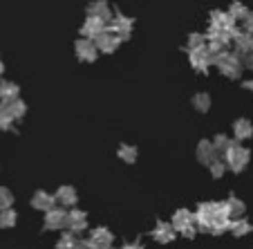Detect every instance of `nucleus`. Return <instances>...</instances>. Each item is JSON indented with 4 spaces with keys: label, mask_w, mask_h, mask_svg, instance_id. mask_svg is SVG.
Instances as JSON below:
<instances>
[{
    "label": "nucleus",
    "mask_w": 253,
    "mask_h": 249,
    "mask_svg": "<svg viewBox=\"0 0 253 249\" xmlns=\"http://www.w3.org/2000/svg\"><path fill=\"white\" fill-rule=\"evenodd\" d=\"M217 67L222 70V74H226V77L231 79H238L240 72H242V58L238 56V54H220L217 56Z\"/></svg>",
    "instance_id": "obj_1"
},
{
    "label": "nucleus",
    "mask_w": 253,
    "mask_h": 249,
    "mask_svg": "<svg viewBox=\"0 0 253 249\" xmlns=\"http://www.w3.org/2000/svg\"><path fill=\"white\" fill-rule=\"evenodd\" d=\"M172 229H175V231H182L186 238H193V236H195L197 225H195V220H193L191 211H184V209L177 211L175 218H172Z\"/></svg>",
    "instance_id": "obj_2"
},
{
    "label": "nucleus",
    "mask_w": 253,
    "mask_h": 249,
    "mask_svg": "<svg viewBox=\"0 0 253 249\" xmlns=\"http://www.w3.org/2000/svg\"><path fill=\"white\" fill-rule=\"evenodd\" d=\"M249 162V150L242 149V146L231 144L229 150H226V164H229L233 171H242Z\"/></svg>",
    "instance_id": "obj_3"
},
{
    "label": "nucleus",
    "mask_w": 253,
    "mask_h": 249,
    "mask_svg": "<svg viewBox=\"0 0 253 249\" xmlns=\"http://www.w3.org/2000/svg\"><path fill=\"white\" fill-rule=\"evenodd\" d=\"M90 247L92 249H110V245H112V234L108 229H103V227H99V229H94L92 231V236H90Z\"/></svg>",
    "instance_id": "obj_4"
},
{
    "label": "nucleus",
    "mask_w": 253,
    "mask_h": 249,
    "mask_svg": "<svg viewBox=\"0 0 253 249\" xmlns=\"http://www.w3.org/2000/svg\"><path fill=\"white\" fill-rule=\"evenodd\" d=\"M130 27H132V20L126 18V16H117L115 20H112L110 25H108V32H112L117 36V39H128V34H130Z\"/></svg>",
    "instance_id": "obj_5"
},
{
    "label": "nucleus",
    "mask_w": 253,
    "mask_h": 249,
    "mask_svg": "<svg viewBox=\"0 0 253 249\" xmlns=\"http://www.w3.org/2000/svg\"><path fill=\"white\" fill-rule=\"evenodd\" d=\"M121 43V39H117L112 32H108L105 29L103 34H99L94 39V45H96V50H101V52H115L117 50V45Z\"/></svg>",
    "instance_id": "obj_6"
},
{
    "label": "nucleus",
    "mask_w": 253,
    "mask_h": 249,
    "mask_svg": "<svg viewBox=\"0 0 253 249\" xmlns=\"http://www.w3.org/2000/svg\"><path fill=\"white\" fill-rule=\"evenodd\" d=\"M81 32H83V36H87L90 41H94L99 34H103L105 32V23L103 20H99V18H87L85 23H83V27H81Z\"/></svg>",
    "instance_id": "obj_7"
},
{
    "label": "nucleus",
    "mask_w": 253,
    "mask_h": 249,
    "mask_svg": "<svg viewBox=\"0 0 253 249\" xmlns=\"http://www.w3.org/2000/svg\"><path fill=\"white\" fill-rule=\"evenodd\" d=\"M67 225V213L61 209H49L47 216H45V227L47 229H61Z\"/></svg>",
    "instance_id": "obj_8"
},
{
    "label": "nucleus",
    "mask_w": 253,
    "mask_h": 249,
    "mask_svg": "<svg viewBox=\"0 0 253 249\" xmlns=\"http://www.w3.org/2000/svg\"><path fill=\"white\" fill-rule=\"evenodd\" d=\"M191 63H193V67H195V70L206 72V70H209V65L213 61H211V56L206 54V48H202V50H191Z\"/></svg>",
    "instance_id": "obj_9"
},
{
    "label": "nucleus",
    "mask_w": 253,
    "mask_h": 249,
    "mask_svg": "<svg viewBox=\"0 0 253 249\" xmlns=\"http://www.w3.org/2000/svg\"><path fill=\"white\" fill-rule=\"evenodd\" d=\"M77 54H79V58H83V61H94V56H96L94 41H90V39L79 41L77 43Z\"/></svg>",
    "instance_id": "obj_10"
},
{
    "label": "nucleus",
    "mask_w": 253,
    "mask_h": 249,
    "mask_svg": "<svg viewBox=\"0 0 253 249\" xmlns=\"http://www.w3.org/2000/svg\"><path fill=\"white\" fill-rule=\"evenodd\" d=\"M67 227H72L74 231H83L87 227V216L83 213V211H70L67 213Z\"/></svg>",
    "instance_id": "obj_11"
},
{
    "label": "nucleus",
    "mask_w": 253,
    "mask_h": 249,
    "mask_svg": "<svg viewBox=\"0 0 253 249\" xmlns=\"http://www.w3.org/2000/svg\"><path fill=\"white\" fill-rule=\"evenodd\" d=\"M233 41H235V50H238L240 54H247L249 50H253V36H251V34H247V32H235Z\"/></svg>",
    "instance_id": "obj_12"
},
{
    "label": "nucleus",
    "mask_w": 253,
    "mask_h": 249,
    "mask_svg": "<svg viewBox=\"0 0 253 249\" xmlns=\"http://www.w3.org/2000/svg\"><path fill=\"white\" fill-rule=\"evenodd\" d=\"M153 238L157 240V243H170V240L175 238V229H172V225H164V222H159L157 229L153 231Z\"/></svg>",
    "instance_id": "obj_13"
},
{
    "label": "nucleus",
    "mask_w": 253,
    "mask_h": 249,
    "mask_svg": "<svg viewBox=\"0 0 253 249\" xmlns=\"http://www.w3.org/2000/svg\"><path fill=\"white\" fill-rule=\"evenodd\" d=\"M87 11H90L92 18H99V20H103V23L110 20V7L105 5V2H94V5H90Z\"/></svg>",
    "instance_id": "obj_14"
},
{
    "label": "nucleus",
    "mask_w": 253,
    "mask_h": 249,
    "mask_svg": "<svg viewBox=\"0 0 253 249\" xmlns=\"http://www.w3.org/2000/svg\"><path fill=\"white\" fill-rule=\"evenodd\" d=\"M233 133H235V137H238V139L251 137V135H253V124L249 119H238V121H235V126H233Z\"/></svg>",
    "instance_id": "obj_15"
},
{
    "label": "nucleus",
    "mask_w": 253,
    "mask_h": 249,
    "mask_svg": "<svg viewBox=\"0 0 253 249\" xmlns=\"http://www.w3.org/2000/svg\"><path fill=\"white\" fill-rule=\"evenodd\" d=\"M54 202H56V198H52L49 193H36L34 196V206L36 209H43V211H49V209H54Z\"/></svg>",
    "instance_id": "obj_16"
},
{
    "label": "nucleus",
    "mask_w": 253,
    "mask_h": 249,
    "mask_svg": "<svg viewBox=\"0 0 253 249\" xmlns=\"http://www.w3.org/2000/svg\"><path fill=\"white\" fill-rule=\"evenodd\" d=\"M56 202H58V204H63V206H72L74 202H77V193H74V189H70V187L58 189Z\"/></svg>",
    "instance_id": "obj_17"
},
{
    "label": "nucleus",
    "mask_w": 253,
    "mask_h": 249,
    "mask_svg": "<svg viewBox=\"0 0 253 249\" xmlns=\"http://www.w3.org/2000/svg\"><path fill=\"white\" fill-rule=\"evenodd\" d=\"M0 99L5 101V103H9V101L18 99V88H16L14 83L2 81V86H0Z\"/></svg>",
    "instance_id": "obj_18"
},
{
    "label": "nucleus",
    "mask_w": 253,
    "mask_h": 249,
    "mask_svg": "<svg viewBox=\"0 0 253 249\" xmlns=\"http://www.w3.org/2000/svg\"><path fill=\"white\" fill-rule=\"evenodd\" d=\"M224 209H226V216H229V218L242 216V213H244V204L240 200H235V198H229V200L224 202Z\"/></svg>",
    "instance_id": "obj_19"
},
{
    "label": "nucleus",
    "mask_w": 253,
    "mask_h": 249,
    "mask_svg": "<svg viewBox=\"0 0 253 249\" xmlns=\"http://www.w3.org/2000/svg\"><path fill=\"white\" fill-rule=\"evenodd\" d=\"M215 157H217V150H215L213 144H209V142H204V144H200V159L206 164L215 162Z\"/></svg>",
    "instance_id": "obj_20"
},
{
    "label": "nucleus",
    "mask_w": 253,
    "mask_h": 249,
    "mask_svg": "<svg viewBox=\"0 0 253 249\" xmlns=\"http://www.w3.org/2000/svg\"><path fill=\"white\" fill-rule=\"evenodd\" d=\"M7 110H9L11 119H20V117L25 115V103L20 99H14V101H9V103H7Z\"/></svg>",
    "instance_id": "obj_21"
},
{
    "label": "nucleus",
    "mask_w": 253,
    "mask_h": 249,
    "mask_svg": "<svg viewBox=\"0 0 253 249\" xmlns=\"http://www.w3.org/2000/svg\"><path fill=\"white\" fill-rule=\"evenodd\" d=\"M229 16H231L233 20H238V18H247V16H249V9L242 5V2H233V5H231Z\"/></svg>",
    "instance_id": "obj_22"
},
{
    "label": "nucleus",
    "mask_w": 253,
    "mask_h": 249,
    "mask_svg": "<svg viewBox=\"0 0 253 249\" xmlns=\"http://www.w3.org/2000/svg\"><path fill=\"white\" fill-rule=\"evenodd\" d=\"M229 229L233 231L235 236H244V234H249V231H251V225H249L247 220H238V222H231Z\"/></svg>",
    "instance_id": "obj_23"
},
{
    "label": "nucleus",
    "mask_w": 253,
    "mask_h": 249,
    "mask_svg": "<svg viewBox=\"0 0 253 249\" xmlns=\"http://www.w3.org/2000/svg\"><path fill=\"white\" fill-rule=\"evenodd\" d=\"M119 157L126 159V162H134V159H137V149H132V146H121Z\"/></svg>",
    "instance_id": "obj_24"
},
{
    "label": "nucleus",
    "mask_w": 253,
    "mask_h": 249,
    "mask_svg": "<svg viewBox=\"0 0 253 249\" xmlns=\"http://www.w3.org/2000/svg\"><path fill=\"white\" fill-rule=\"evenodd\" d=\"M16 222V213L11 209H5V211H0V225L2 227H11Z\"/></svg>",
    "instance_id": "obj_25"
},
{
    "label": "nucleus",
    "mask_w": 253,
    "mask_h": 249,
    "mask_svg": "<svg viewBox=\"0 0 253 249\" xmlns=\"http://www.w3.org/2000/svg\"><path fill=\"white\" fill-rule=\"evenodd\" d=\"M11 121H14V119H11L9 110H7V105H0V130H7Z\"/></svg>",
    "instance_id": "obj_26"
},
{
    "label": "nucleus",
    "mask_w": 253,
    "mask_h": 249,
    "mask_svg": "<svg viewBox=\"0 0 253 249\" xmlns=\"http://www.w3.org/2000/svg\"><path fill=\"white\" fill-rule=\"evenodd\" d=\"M11 202H14V196H11L7 189H0V211H5L11 206Z\"/></svg>",
    "instance_id": "obj_27"
},
{
    "label": "nucleus",
    "mask_w": 253,
    "mask_h": 249,
    "mask_svg": "<svg viewBox=\"0 0 253 249\" xmlns=\"http://www.w3.org/2000/svg\"><path fill=\"white\" fill-rule=\"evenodd\" d=\"M188 48H191V50L206 48V45H204V36H202V34H191V36H188Z\"/></svg>",
    "instance_id": "obj_28"
},
{
    "label": "nucleus",
    "mask_w": 253,
    "mask_h": 249,
    "mask_svg": "<svg viewBox=\"0 0 253 249\" xmlns=\"http://www.w3.org/2000/svg\"><path fill=\"white\" fill-rule=\"evenodd\" d=\"M77 243H79V240L74 238V236L67 234V236H63V238L58 240V249H74V247H77Z\"/></svg>",
    "instance_id": "obj_29"
},
{
    "label": "nucleus",
    "mask_w": 253,
    "mask_h": 249,
    "mask_svg": "<svg viewBox=\"0 0 253 249\" xmlns=\"http://www.w3.org/2000/svg\"><path fill=\"white\" fill-rule=\"evenodd\" d=\"M213 146H215V150H217V153H226V150H229V146H231V142H229L226 137H222V135H220V137L215 139Z\"/></svg>",
    "instance_id": "obj_30"
},
{
    "label": "nucleus",
    "mask_w": 253,
    "mask_h": 249,
    "mask_svg": "<svg viewBox=\"0 0 253 249\" xmlns=\"http://www.w3.org/2000/svg\"><path fill=\"white\" fill-rule=\"evenodd\" d=\"M195 108H200V110H209V97H206V95H197L195 97Z\"/></svg>",
    "instance_id": "obj_31"
},
{
    "label": "nucleus",
    "mask_w": 253,
    "mask_h": 249,
    "mask_svg": "<svg viewBox=\"0 0 253 249\" xmlns=\"http://www.w3.org/2000/svg\"><path fill=\"white\" fill-rule=\"evenodd\" d=\"M211 173H213L215 177H220L222 173H224V164L222 162H211Z\"/></svg>",
    "instance_id": "obj_32"
},
{
    "label": "nucleus",
    "mask_w": 253,
    "mask_h": 249,
    "mask_svg": "<svg viewBox=\"0 0 253 249\" xmlns=\"http://www.w3.org/2000/svg\"><path fill=\"white\" fill-rule=\"evenodd\" d=\"M244 32L253 36V14H249L247 18H244Z\"/></svg>",
    "instance_id": "obj_33"
},
{
    "label": "nucleus",
    "mask_w": 253,
    "mask_h": 249,
    "mask_svg": "<svg viewBox=\"0 0 253 249\" xmlns=\"http://www.w3.org/2000/svg\"><path fill=\"white\" fill-rule=\"evenodd\" d=\"M242 63H244L247 67H251V70H253V50H249L247 54H242Z\"/></svg>",
    "instance_id": "obj_34"
},
{
    "label": "nucleus",
    "mask_w": 253,
    "mask_h": 249,
    "mask_svg": "<svg viewBox=\"0 0 253 249\" xmlns=\"http://www.w3.org/2000/svg\"><path fill=\"white\" fill-rule=\"evenodd\" d=\"M74 249H92L90 247V243H87V240H81V243H77V247Z\"/></svg>",
    "instance_id": "obj_35"
},
{
    "label": "nucleus",
    "mask_w": 253,
    "mask_h": 249,
    "mask_svg": "<svg viewBox=\"0 0 253 249\" xmlns=\"http://www.w3.org/2000/svg\"><path fill=\"white\" fill-rule=\"evenodd\" d=\"M124 249H141V245H126Z\"/></svg>",
    "instance_id": "obj_36"
},
{
    "label": "nucleus",
    "mask_w": 253,
    "mask_h": 249,
    "mask_svg": "<svg viewBox=\"0 0 253 249\" xmlns=\"http://www.w3.org/2000/svg\"><path fill=\"white\" fill-rule=\"evenodd\" d=\"M244 86H247L249 90H253V81H247V83H244Z\"/></svg>",
    "instance_id": "obj_37"
},
{
    "label": "nucleus",
    "mask_w": 253,
    "mask_h": 249,
    "mask_svg": "<svg viewBox=\"0 0 253 249\" xmlns=\"http://www.w3.org/2000/svg\"><path fill=\"white\" fill-rule=\"evenodd\" d=\"M0 74H2V63H0Z\"/></svg>",
    "instance_id": "obj_38"
}]
</instances>
